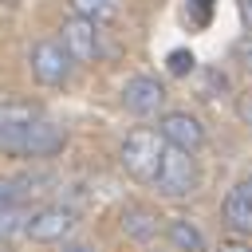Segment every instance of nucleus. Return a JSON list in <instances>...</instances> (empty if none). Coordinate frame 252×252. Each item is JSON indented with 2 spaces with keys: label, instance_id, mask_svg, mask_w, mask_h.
<instances>
[{
  "label": "nucleus",
  "instance_id": "nucleus-1",
  "mask_svg": "<svg viewBox=\"0 0 252 252\" xmlns=\"http://www.w3.org/2000/svg\"><path fill=\"white\" fill-rule=\"evenodd\" d=\"M161 158H165V138L158 130H150V126H134L118 146V165L134 181H150L154 185V177L161 169Z\"/></svg>",
  "mask_w": 252,
  "mask_h": 252
},
{
  "label": "nucleus",
  "instance_id": "nucleus-2",
  "mask_svg": "<svg viewBox=\"0 0 252 252\" xmlns=\"http://www.w3.org/2000/svg\"><path fill=\"white\" fill-rule=\"evenodd\" d=\"M154 189L169 201H181V197H193L197 193V161L193 154L177 150V146H165V158H161V169L154 177Z\"/></svg>",
  "mask_w": 252,
  "mask_h": 252
},
{
  "label": "nucleus",
  "instance_id": "nucleus-3",
  "mask_svg": "<svg viewBox=\"0 0 252 252\" xmlns=\"http://www.w3.org/2000/svg\"><path fill=\"white\" fill-rule=\"evenodd\" d=\"M71 55H67V47L63 43H55V39H39V43H32V51H28V67H32V75L43 83V87H63L67 79H71Z\"/></svg>",
  "mask_w": 252,
  "mask_h": 252
},
{
  "label": "nucleus",
  "instance_id": "nucleus-4",
  "mask_svg": "<svg viewBox=\"0 0 252 252\" xmlns=\"http://www.w3.org/2000/svg\"><path fill=\"white\" fill-rule=\"evenodd\" d=\"M158 134L165 138V146H177V150H185V154H197V150L205 146V126H201V118L189 114V110H165V114L158 118Z\"/></svg>",
  "mask_w": 252,
  "mask_h": 252
},
{
  "label": "nucleus",
  "instance_id": "nucleus-5",
  "mask_svg": "<svg viewBox=\"0 0 252 252\" xmlns=\"http://www.w3.org/2000/svg\"><path fill=\"white\" fill-rule=\"evenodd\" d=\"M39 106L32 102H0V150L4 154H20L28 130L39 122Z\"/></svg>",
  "mask_w": 252,
  "mask_h": 252
},
{
  "label": "nucleus",
  "instance_id": "nucleus-6",
  "mask_svg": "<svg viewBox=\"0 0 252 252\" xmlns=\"http://www.w3.org/2000/svg\"><path fill=\"white\" fill-rule=\"evenodd\" d=\"M165 87L154 79V75H134V79H126V87H122V106L130 110V114H138V118H150V114H158L161 106H165Z\"/></svg>",
  "mask_w": 252,
  "mask_h": 252
},
{
  "label": "nucleus",
  "instance_id": "nucleus-7",
  "mask_svg": "<svg viewBox=\"0 0 252 252\" xmlns=\"http://www.w3.org/2000/svg\"><path fill=\"white\" fill-rule=\"evenodd\" d=\"M71 228H75V213H71V209H63V205H43V209L32 213V220H28L24 232H28L35 244H55V240L71 236Z\"/></svg>",
  "mask_w": 252,
  "mask_h": 252
},
{
  "label": "nucleus",
  "instance_id": "nucleus-8",
  "mask_svg": "<svg viewBox=\"0 0 252 252\" xmlns=\"http://www.w3.org/2000/svg\"><path fill=\"white\" fill-rule=\"evenodd\" d=\"M63 47L75 63H94L98 59V24H91L83 16H71L63 24Z\"/></svg>",
  "mask_w": 252,
  "mask_h": 252
},
{
  "label": "nucleus",
  "instance_id": "nucleus-9",
  "mask_svg": "<svg viewBox=\"0 0 252 252\" xmlns=\"http://www.w3.org/2000/svg\"><path fill=\"white\" fill-rule=\"evenodd\" d=\"M158 228H161V217L150 205H126L122 209V232L130 240H154Z\"/></svg>",
  "mask_w": 252,
  "mask_h": 252
},
{
  "label": "nucleus",
  "instance_id": "nucleus-10",
  "mask_svg": "<svg viewBox=\"0 0 252 252\" xmlns=\"http://www.w3.org/2000/svg\"><path fill=\"white\" fill-rule=\"evenodd\" d=\"M220 213H224L228 228H236V232H248V236H252V193H248L244 185L228 189V197H224Z\"/></svg>",
  "mask_w": 252,
  "mask_h": 252
},
{
  "label": "nucleus",
  "instance_id": "nucleus-11",
  "mask_svg": "<svg viewBox=\"0 0 252 252\" xmlns=\"http://www.w3.org/2000/svg\"><path fill=\"white\" fill-rule=\"evenodd\" d=\"M165 236H169V244H173L177 252H205V236H201L197 224L185 220V217H173V220L165 224Z\"/></svg>",
  "mask_w": 252,
  "mask_h": 252
},
{
  "label": "nucleus",
  "instance_id": "nucleus-12",
  "mask_svg": "<svg viewBox=\"0 0 252 252\" xmlns=\"http://www.w3.org/2000/svg\"><path fill=\"white\" fill-rule=\"evenodd\" d=\"M32 220V213L20 205V201H0V236L8 240L12 232H24Z\"/></svg>",
  "mask_w": 252,
  "mask_h": 252
},
{
  "label": "nucleus",
  "instance_id": "nucleus-13",
  "mask_svg": "<svg viewBox=\"0 0 252 252\" xmlns=\"http://www.w3.org/2000/svg\"><path fill=\"white\" fill-rule=\"evenodd\" d=\"M75 16H83V20H91V24H102V20L114 16V8H110L106 0H75Z\"/></svg>",
  "mask_w": 252,
  "mask_h": 252
},
{
  "label": "nucleus",
  "instance_id": "nucleus-14",
  "mask_svg": "<svg viewBox=\"0 0 252 252\" xmlns=\"http://www.w3.org/2000/svg\"><path fill=\"white\" fill-rule=\"evenodd\" d=\"M165 63H169V75H189L197 59H193V51L177 47V51H169V59H165Z\"/></svg>",
  "mask_w": 252,
  "mask_h": 252
},
{
  "label": "nucleus",
  "instance_id": "nucleus-15",
  "mask_svg": "<svg viewBox=\"0 0 252 252\" xmlns=\"http://www.w3.org/2000/svg\"><path fill=\"white\" fill-rule=\"evenodd\" d=\"M236 118L252 130V91H244V94H236Z\"/></svg>",
  "mask_w": 252,
  "mask_h": 252
},
{
  "label": "nucleus",
  "instance_id": "nucleus-16",
  "mask_svg": "<svg viewBox=\"0 0 252 252\" xmlns=\"http://www.w3.org/2000/svg\"><path fill=\"white\" fill-rule=\"evenodd\" d=\"M220 252H252V240H236V236H232V240L220 244Z\"/></svg>",
  "mask_w": 252,
  "mask_h": 252
},
{
  "label": "nucleus",
  "instance_id": "nucleus-17",
  "mask_svg": "<svg viewBox=\"0 0 252 252\" xmlns=\"http://www.w3.org/2000/svg\"><path fill=\"white\" fill-rule=\"evenodd\" d=\"M236 55H240V59H244V67L252 71V39H244V43L236 47Z\"/></svg>",
  "mask_w": 252,
  "mask_h": 252
},
{
  "label": "nucleus",
  "instance_id": "nucleus-18",
  "mask_svg": "<svg viewBox=\"0 0 252 252\" xmlns=\"http://www.w3.org/2000/svg\"><path fill=\"white\" fill-rule=\"evenodd\" d=\"M240 16H244V24H248V32H252V0H240Z\"/></svg>",
  "mask_w": 252,
  "mask_h": 252
},
{
  "label": "nucleus",
  "instance_id": "nucleus-19",
  "mask_svg": "<svg viewBox=\"0 0 252 252\" xmlns=\"http://www.w3.org/2000/svg\"><path fill=\"white\" fill-rule=\"evenodd\" d=\"M0 252H12V244H8V240H4V236H0Z\"/></svg>",
  "mask_w": 252,
  "mask_h": 252
},
{
  "label": "nucleus",
  "instance_id": "nucleus-20",
  "mask_svg": "<svg viewBox=\"0 0 252 252\" xmlns=\"http://www.w3.org/2000/svg\"><path fill=\"white\" fill-rule=\"evenodd\" d=\"M240 185H244V189H248V193H252V177H244V181H240Z\"/></svg>",
  "mask_w": 252,
  "mask_h": 252
}]
</instances>
